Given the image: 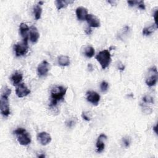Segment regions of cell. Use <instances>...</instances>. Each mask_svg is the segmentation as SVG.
Instances as JSON below:
<instances>
[{
    "instance_id": "obj_19",
    "label": "cell",
    "mask_w": 158,
    "mask_h": 158,
    "mask_svg": "<svg viewBox=\"0 0 158 158\" xmlns=\"http://www.w3.org/2000/svg\"><path fill=\"white\" fill-rule=\"evenodd\" d=\"M73 1H61V0H57L55 1V4L58 10H60L66 7L69 4L72 3Z\"/></svg>"
},
{
    "instance_id": "obj_15",
    "label": "cell",
    "mask_w": 158,
    "mask_h": 158,
    "mask_svg": "<svg viewBox=\"0 0 158 158\" xmlns=\"http://www.w3.org/2000/svg\"><path fill=\"white\" fill-rule=\"evenodd\" d=\"M76 15H77L79 20L84 21L86 19L88 15H89L88 10L84 7H79L76 9Z\"/></svg>"
},
{
    "instance_id": "obj_2",
    "label": "cell",
    "mask_w": 158,
    "mask_h": 158,
    "mask_svg": "<svg viewBox=\"0 0 158 158\" xmlns=\"http://www.w3.org/2000/svg\"><path fill=\"white\" fill-rule=\"evenodd\" d=\"M17 136V141L22 146H27L31 142V137L26 130L23 128H18L13 132Z\"/></svg>"
},
{
    "instance_id": "obj_33",
    "label": "cell",
    "mask_w": 158,
    "mask_h": 158,
    "mask_svg": "<svg viewBox=\"0 0 158 158\" xmlns=\"http://www.w3.org/2000/svg\"><path fill=\"white\" fill-rule=\"evenodd\" d=\"M153 130H154V132H156V133H157V125H156L154 127H153Z\"/></svg>"
},
{
    "instance_id": "obj_23",
    "label": "cell",
    "mask_w": 158,
    "mask_h": 158,
    "mask_svg": "<svg viewBox=\"0 0 158 158\" xmlns=\"http://www.w3.org/2000/svg\"><path fill=\"white\" fill-rule=\"evenodd\" d=\"M108 88H109L108 83L105 81H102V83L101 84V85H100V89H101V91L106 92L108 90Z\"/></svg>"
},
{
    "instance_id": "obj_12",
    "label": "cell",
    "mask_w": 158,
    "mask_h": 158,
    "mask_svg": "<svg viewBox=\"0 0 158 158\" xmlns=\"http://www.w3.org/2000/svg\"><path fill=\"white\" fill-rule=\"evenodd\" d=\"M88 24H89V26L91 27H95V28H97L100 27L101 23H100V21L98 18V17L93 15V14H89L86 17V19Z\"/></svg>"
},
{
    "instance_id": "obj_17",
    "label": "cell",
    "mask_w": 158,
    "mask_h": 158,
    "mask_svg": "<svg viewBox=\"0 0 158 158\" xmlns=\"http://www.w3.org/2000/svg\"><path fill=\"white\" fill-rule=\"evenodd\" d=\"M58 63L61 66H67L70 64V58L67 56H61L58 57Z\"/></svg>"
},
{
    "instance_id": "obj_16",
    "label": "cell",
    "mask_w": 158,
    "mask_h": 158,
    "mask_svg": "<svg viewBox=\"0 0 158 158\" xmlns=\"http://www.w3.org/2000/svg\"><path fill=\"white\" fill-rule=\"evenodd\" d=\"M22 79H23L22 74L18 71H17L15 73H14L11 77L13 85L14 86L19 85L22 81Z\"/></svg>"
},
{
    "instance_id": "obj_11",
    "label": "cell",
    "mask_w": 158,
    "mask_h": 158,
    "mask_svg": "<svg viewBox=\"0 0 158 158\" xmlns=\"http://www.w3.org/2000/svg\"><path fill=\"white\" fill-rule=\"evenodd\" d=\"M107 140V137L105 134H101L98 138L96 143L97 153H101L105 148V141Z\"/></svg>"
},
{
    "instance_id": "obj_28",
    "label": "cell",
    "mask_w": 158,
    "mask_h": 158,
    "mask_svg": "<svg viewBox=\"0 0 158 158\" xmlns=\"http://www.w3.org/2000/svg\"><path fill=\"white\" fill-rule=\"evenodd\" d=\"M74 124H75V122L74 120H69L68 122H66L67 125L68 127H72L74 125Z\"/></svg>"
},
{
    "instance_id": "obj_30",
    "label": "cell",
    "mask_w": 158,
    "mask_h": 158,
    "mask_svg": "<svg viewBox=\"0 0 158 158\" xmlns=\"http://www.w3.org/2000/svg\"><path fill=\"white\" fill-rule=\"evenodd\" d=\"M127 3L128 4H129V6H133L136 4L135 1H127Z\"/></svg>"
},
{
    "instance_id": "obj_32",
    "label": "cell",
    "mask_w": 158,
    "mask_h": 158,
    "mask_svg": "<svg viewBox=\"0 0 158 158\" xmlns=\"http://www.w3.org/2000/svg\"><path fill=\"white\" fill-rule=\"evenodd\" d=\"M88 67H89V69H90V71H92V70H93V66L91 64H89V66H88Z\"/></svg>"
},
{
    "instance_id": "obj_6",
    "label": "cell",
    "mask_w": 158,
    "mask_h": 158,
    "mask_svg": "<svg viewBox=\"0 0 158 158\" xmlns=\"http://www.w3.org/2000/svg\"><path fill=\"white\" fill-rule=\"evenodd\" d=\"M28 49V43L25 41H23L22 42H19L14 45V50L16 52V56H22L25 55Z\"/></svg>"
},
{
    "instance_id": "obj_25",
    "label": "cell",
    "mask_w": 158,
    "mask_h": 158,
    "mask_svg": "<svg viewBox=\"0 0 158 158\" xmlns=\"http://www.w3.org/2000/svg\"><path fill=\"white\" fill-rule=\"evenodd\" d=\"M81 117H82V118L86 120V121H89L91 120V117H90V114L89 113H86V112H84L82 113V114H81Z\"/></svg>"
},
{
    "instance_id": "obj_20",
    "label": "cell",
    "mask_w": 158,
    "mask_h": 158,
    "mask_svg": "<svg viewBox=\"0 0 158 158\" xmlns=\"http://www.w3.org/2000/svg\"><path fill=\"white\" fill-rule=\"evenodd\" d=\"M34 11V14H35V17L37 20H38L41 18V15H42V8L41 7V5L38 4H37L34 7L33 9Z\"/></svg>"
},
{
    "instance_id": "obj_4",
    "label": "cell",
    "mask_w": 158,
    "mask_h": 158,
    "mask_svg": "<svg viewBox=\"0 0 158 158\" xmlns=\"http://www.w3.org/2000/svg\"><path fill=\"white\" fill-rule=\"evenodd\" d=\"M157 70L156 67L154 66L149 69L148 73L146 77V84L148 86H154L157 81Z\"/></svg>"
},
{
    "instance_id": "obj_8",
    "label": "cell",
    "mask_w": 158,
    "mask_h": 158,
    "mask_svg": "<svg viewBox=\"0 0 158 158\" xmlns=\"http://www.w3.org/2000/svg\"><path fill=\"white\" fill-rule=\"evenodd\" d=\"M87 101L94 105H97L100 100V96L94 91H89L86 93Z\"/></svg>"
},
{
    "instance_id": "obj_3",
    "label": "cell",
    "mask_w": 158,
    "mask_h": 158,
    "mask_svg": "<svg viewBox=\"0 0 158 158\" xmlns=\"http://www.w3.org/2000/svg\"><path fill=\"white\" fill-rule=\"evenodd\" d=\"M96 59L100 64L103 69H106L111 61V56L109 51L106 50L100 51L96 56Z\"/></svg>"
},
{
    "instance_id": "obj_7",
    "label": "cell",
    "mask_w": 158,
    "mask_h": 158,
    "mask_svg": "<svg viewBox=\"0 0 158 158\" xmlns=\"http://www.w3.org/2000/svg\"><path fill=\"white\" fill-rule=\"evenodd\" d=\"M30 90H29L27 86L24 84H20L19 85H17L16 93L17 96L19 98H23L27 96L28 94H30Z\"/></svg>"
},
{
    "instance_id": "obj_9",
    "label": "cell",
    "mask_w": 158,
    "mask_h": 158,
    "mask_svg": "<svg viewBox=\"0 0 158 158\" xmlns=\"http://www.w3.org/2000/svg\"><path fill=\"white\" fill-rule=\"evenodd\" d=\"M37 139L40 144L43 146L47 145L51 142V137L50 135L45 132L39 133L37 135Z\"/></svg>"
},
{
    "instance_id": "obj_18",
    "label": "cell",
    "mask_w": 158,
    "mask_h": 158,
    "mask_svg": "<svg viewBox=\"0 0 158 158\" xmlns=\"http://www.w3.org/2000/svg\"><path fill=\"white\" fill-rule=\"evenodd\" d=\"M157 28V26H156V24L151 26L148 27H145L143 29V34L145 36H148L151 33H153Z\"/></svg>"
},
{
    "instance_id": "obj_24",
    "label": "cell",
    "mask_w": 158,
    "mask_h": 158,
    "mask_svg": "<svg viewBox=\"0 0 158 158\" xmlns=\"http://www.w3.org/2000/svg\"><path fill=\"white\" fill-rule=\"evenodd\" d=\"M141 106H142L143 111L145 113L147 114H150L151 113H152V112H153V110H152L151 108H150L149 106L143 104H141Z\"/></svg>"
},
{
    "instance_id": "obj_34",
    "label": "cell",
    "mask_w": 158,
    "mask_h": 158,
    "mask_svg": "<svg viewBox=\"0 0 158 158\" xmlns=\"http://www.w3.org/2000/svg\"><path fill=\"white\" fill-rule=\"evenodd\" d=\"M45 157V154H43V155H40L38 156V157Z\"/></svg>"
},
{
    "instance_id": "obj_31",
    "label": "cell",
    "mask_w": 158,
    "mask_h": 158,
    "mask_svg": "<svg viewBox=\"0 0 158 158\" xmlns=\"http://www.w3.org/2000/svg\"><path fill=\"white\" fill-rule=\"evenodd\" d=\"M91 32H92V30L90 28H87L85 30V33L87 35H90L91 33Z\"/></svg>"
},
{
    "instance_id": "obj_27",
    "label": "cell",
    "mask_w": 158,
    "mask_h": 158,
    "mask_svg": "<svg viewBox=\"0 0 158 158\" xmlns=\"http://www.w3.org/2000/svg\"><path fill=\"white\" fill-rule=\"evenodd\" d=\"M123 141V143H124V145H125V147H128V146H130V139L128 138H124L122 140Z\"/></svg>"
},
{
    "instance_id": "obj_26",
    "label": "cell",
    "mask_w": 158,
    "mask_h": 158,
    "mask_svg": "<svg viewBox=\"0 0 158 158\" xmlns=\"http://www.w3.org/2000/svg\"><path fill=\"white\" fill-rule=\"evenodd\" d=\"M135 5H138V8H140V9H141L142 10L145 9V5L144 1H136V4Z\"/></svg>"
},
{
    "instance_id": "obj_13",
    "label": "cell",
    "mask_w": 158,
    "mask_h": 158,
    "mask_svg": "<svg viewBox=\"0 0 158 158\" xmlns=\"http://www.w3.org/2000/svg\"><path fill=\"white\" fill-rule=\"evenodd\" d=\"M29 35H30V40L32 43H35L38 42V40L40 38V33H39L38 29L36 27L32 26L30 28V30H29Z\"/></svg>"
},
{
    "instance_id": "obj_29",
    "label": "cell",
    "mask_w": 158,
    "mask_h": 158,
    "mask_svg": "<svg viewBox=\"0 0 158 158\" xmlns=\"http://www.w3.org/2000/svg\"><path fill=\"white\" fill-rule=\"evenodd\" d=\"M153 16H154V18L155 24H156V26H157V10H156V11H155V13H154V14Z\"/></svg>"
},
{
    "instance_id": "obj_14",
    "label": "cell",
    "mask_w": 158,
    "mask_h": 158,
    "mask_svg": "<svg viewBox=\"0 0 158 158\" xmlns=\"http://www.w3.org/2000/svg\"><path fill=\"white\" fill-rule=\"evenodd\" d=\"M19 30H20V33L21 36L25 42H27L28 41V32L30 30V28H28L27 25L25 23H22V24L20 25L19 27Z\"/></svg>"
},
{
    "instance_id": "obj_21",
    "label": "cell",
    "mask_w": 158,
    "mask_h": 158,
    "mask_svg": "<svg viewBox=\"0 0 158 158\" xmlns=\"http://www.w3.org/2000/svg\"><path fill=\"white\" fill-rule=\"evenodd\" d=\"M84 54L88 57H92L95 55V50L91 46H87L85 48Z\"/></svg>"
},
{
    "instance_id": "obj_10",
    "label": "cell",
    "mask_w": 158,
    "mask_h": 158,
    "mask_svg": "<svg viewBox=\"0 0 158 158\" xmlns=\"http://www.w3.org/2000/svg\"><path fill=\"white\" fill-rule=\"evenodd\" d=\"M50 70V64L46 61H43L41 62L37 68V72L39 76H45L48 74Z\"/></svg>"
},
{
    "instance_id": "obj_22",
    "label": "cell",
    "mask_w": 158,
    "mask_h": 158,
    "mask_svg": "<svg viewBox=\"0 0 158 158\" xmlns=\"http://www.w3.org/2000/svg\"><path fill=\"white\" fill-rule=\"evenodd\" d=\"M142 100L143 101V103H151L153 104L154 103V99L153 97H151V96H148L146 95L145 96H144L142 99Z\"/></svg>"
},
{
    "instance_id": "obj_1",
    "label": "cell",
    "mask_w": 158,
    "mask_h": 158,
    "mask_svg": "<svg viewBox=\"0 0 158 158\" xmlns=\"http://www.w3.org/2000/svg\"><path fill=\"white\" fill-rule=\"evenodd\" d=\"M67 89V87H64L63 86H56L52 88L51 91V107H55L56 106L58 101L64 99L66 93Z\"/></svg>"
},
{
    "instance_id": "obj_5",
    "label": "cell",
    "mask_w": 158,
    "mask_h": 158,
    "mask_svg": "<svg viewBox=\"0 0 158 158\" xmlns=\"http://www.w3.org/2000/svg\"><path fill=\"white\" fill-rule=\"evenodd\" d=\"M9 96L3 93L1 96V113L4 117H8L10 114Z\"/></svg>"
}]
</instances>
